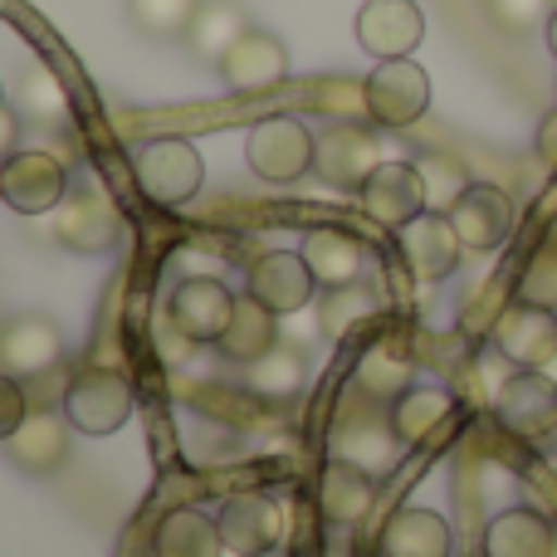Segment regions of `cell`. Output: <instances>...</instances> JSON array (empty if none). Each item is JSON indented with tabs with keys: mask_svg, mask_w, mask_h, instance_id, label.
<instances>
[{
	"mask_svg": "<svg viewBox=\"0 0 557 557\" xmlns=\"http://www.w3.org/2000/svg\"><path fill=\"white\" fill-rule=\"evenodd\" d=\"M362 108L376 127H411L431 108V74L416 59H382L362 84Z\"/></svg>",
	"mask_w": 557,
	"mask_h": 557,
	"instance_id": "cell-1",
	"label": "cell"
},
{
	"mask_svg": "<svg viewBox=\"0 0 557 557\" xmlns=\"http://www.w3.org/2000/svg\"><path fill=\"white\" fill-rule=\"evenodd\" d=\"M133 176L147 201L157 206H186L206 182V162L186 137H157L133 157Z\"/></svg>",
	"mask_w": 557,
	"mask_h": 557,
	"instance_id": "cell-2",
	"label": "cell"
},
{
	"mask_svg": "<svg viewBox=\"0 0 557 557\" xmlns=\"http://www.w3.org/2000/svg\"><path fill=\"white\" fill-rule=\"evenodd\" d=\"M245 162L260 182H298L318 162V137L298 117H264L245 137Z\"/></svg>",
	"mask_w": 557,
	"mask_h": 557,
	"instance_id": "cell-3",
	"label": "cell"
},
{
	"mask_svg": "<svg viewBox=\"0 0 557 557\" xmlns=\"http://www.w3.org/2000/svg\"><path fill=\"white\" fill-rule=\"evenodd\" d=\"M64 416H69V425L84 435H113V431H123L127 416H133V386H127V376L113 372V367H88V372H78L74 382H69Z\"/></svg>",
	"mask_w": 557,
	"mask_h": 557,
	"instance_id": "cell-4",
	"label": "cell"
},
{
	"mask_svg": "<svg viewBox=\"0 0 557 557\" xmlns=\"http://www.w3.org/2000/svg\"><path fill=\"white\" fill-rule=\"evenodd\" d=\"M117 231H123V215H117V206L108 201V191H98L94 182L69 186V196L54 211V235L64 250L103 255V250H113Z\"/></svg>",
	"mask_w": 557,
	"mask_h": 557,
	"instance_id": "cell-5",
	"label": "cell"
},
{
	"mask_svg": "<svg viewBox=\"0 0 557 557\" xmlns=\"http://www.w3.org/2000/svg\"><path fill=\"white\" fill-rule=\"evenodd\" d=\"M235 304H240V294H231V284H221L211 274H196L172 288L166 323L182 337H191V343H221L235 318Z\"/></svg>",
	"mask_w": 557,
	"mask_h": 557,
	"instance_id": "cell-6",
	"label": "cell"
},
{
	"mask_svg": "<svg viewBox=\"0 0 557 557\" xmlns=\"http://www.w3.org/2000/svg\"><path fill=\"white\" fill-rule=\"evenodd\" d=\"M69 196V172L59 157L49 152H10L0 162V201L20 215H45L59 211Z\"/></svg>",
	"mask_w": 557,
	"mask_h": 557,
	"instance_id": "cell-7",
	"label": "cell"
},
{
	"mask_svg": "<svg viewBox=\"0 0 557 557\" xmlns=\"http://www.w3.org/2000/svg\"><path fill=\"white\" fill-rule=\"evenodd\" d=\"M494 411L513 435L543 441V435L557 431V376L533 372V367H513L499 382V392H494Z\"/></svg>",
	"mask_w": 557,
	"mask_h": 557,
	"instance_id": "cell-8",
	"label": "cell"
},
{
	"mask_svg": "<svg viewBox=\"0 0 557 557\" xmlns=\"http://www.w3.org/2000/svg\"><path fill=\"white\" fill-rule=\"evenodd\" d=\"M494 347H499L504 362L548 372V367L557 362V313L553 308L513 298V304L494 318Z\"/></svg>",
	"mask_w": 557,
	"mask_h": 557,
	"instance_id": "cell-9",
	"label": "cell"
},
{
	"mask_svg": "<svg viewBox=\"0 0 557 557\" xmlns=\"http://www.w3.org/2000/svg\"><path fill=\"white\" fill-rule=\"evenodd\" d=\"M425 39V15L416 0H367L357 10V45L382 59H411V49Z\"/></svg>",
	"mask_w": 557,
	"mask_h": 557,
	"instance_id": "cell-10",
	"label": "cell"
},
{
	"mask_svg": "<svg viewBox=\"0 0 557 557\" xmlns=\"http://www.w3.org/2000/svg\"><path fill=\"white\" fill-rule=\"evenodd\" d=\"M313 288H318V278L308 270L304 250H270L250 264V274H245V294H255L278 318L313 304Z\"/></svg>",
	"mask_w": 557,
	"mask_h": 557,
	"instance_id": "cell-11",
	"label": "cell"
},
{
	"mask_svg": "<svg viewBox=\"0 0 557 557\" xmlns=\"http://www.w3.org/2000/svg\"><path fill=\"white\" fill-rule=\"evenodd\" d=\"M450 225L465 240V250H480V255L499 250L513 235V196L504 191V186L474 182L470 191L450 206Z\"/></svg>",
	"mask_w": 557,
	"mask_h": 557,
	"instance_id": "cell-12",
	"label": "cell"
},
{
	"mask_svg": "<svg viewBox=\"0 0 557 557\" xmlns=\"http://www.w3.org/2000/svg\"><path fill=\"white\" fill-rule=\"evenodd\" d=\"M357 196H362V211L372 215L376 225H386V231H401V225H411L416 215L431 211L416 162H382L372 176H367V186Z\"/></svg>",
	"mask_w": 557,
	"mask_h": 557,
	"instance_id": "cell-13",
	"label": "cell"
},
{
	"mask_svg": "<svg viewBox=\"0 0 557 557\" xmlns=\"http://www.w3.org/2000/svg\"><path fill=\"white\" fill-rule=\"evenodd\" d=\"M396 250H401L406 270H411L416 278H445V274L460 270L465 240L455 235L450 215L425 211V215H416L411 225H401V231H396Z\"/></svg>",
	"mask_w": 557,
	"mask_h": 557,
	"instance_id": "cell-14",
	"label": "cell"
},
{
	"mask_svg": "<svg viewBox=\"0 0 557 557\" xmlns=\"http://www.w3.org/2000/svg\"><path fill=\"white\" fill-rule=\"evenodd\" d=\"M215 519H221L225 553L264 557L284 539V509H278L270 494H235V499H225V509Z\"/></svg>",
	"mask_w": 557,
	"mask_h": 557,
	"instance_id": "cell-15",
	"label": "cell"
},
{
	"mask_svg": "<svg viewBox=\"0 0 557 557\" xmlns=\"http://www.w3.org/2000/svg\"><path fill=\"white\" fill-rule=\"evenodd\" d=\"M215 69H221L225 88H235V94H264V88L284 84L288 49L278 45V35H270V29H245Z\"/></svg>",
	"mask_w": 557,
	"mask_h": 557,
	"instance_id": "cell-16",
	"label": "cell"
},
{
	"mask_svg": "<svg viewBox=\"0 0 557 557\" xmlns=\"http://www.w3.org/2000/svg\"><path fill=\"white\" fill-rule=\"evenodd\" d=\"M382 166V152H376V137L362 133V127H327L323 137H318V162L313 172L323 176L327 186H337V191H362L367 176Z\"/></svg>",
	"mask_w": 557,
	"mask_h": 557,
	"instance_id": "cell-17",
	"label": "cell"
},
{
	"mask_svg": "<svg viewBox=\"0 0 557 557\" xmlns=\"http://www.w3.org/2000/svg\"><path fill=\"white\" fill-rule=\"evenodd\" d=\"M557 523L543 509H504L484 529V557H553Z\"/></svg>",
	"mask_w": 557,
	"mask_h": 557,
	"instance_id": "cell-18",
	"label": "cell"
},
{
	"mask_svg": "<svg viewBox=\"0 0 557 557\" xmlns=\"http://www.w3.org/2000/svg\"><path fill=\"white\" fill-rule=\"evenodd\" d=\"M59 357H64V333L39 313L15 318V323L0 333V362H5L10 376H39V372H49Z\"/></svg>",
	"mask_w": 557,
	"mask_h": 557,
	"instance_id": "cell-19",
	"label": "cell"
},
{
	"mask_svg": "<svg viewBox=\"0 0 557 557\" xmlns=\"http://www.w3.org/2000/svg\"><path fill=\"white\" fill-rule=\"evenodd\" d=\"M5 450H10V460H15L20 470H29V474L59 470L64 455H69V416H59V411L25 416L20 431L5 441Z\"/></svg>",
	"mask_w": 557,
	"mask_h": 557,
	"instance_id": "cell-20",
	"label": "cell"
},
{
	"mask_svg": "<svg viewBox=\"0 0 557 557\" xmlns=\"http://www.w3.org/2000/svg\"><path fill=\"white\" fill-rule=\"evenodd\" d=\"M450 523L435 509H396L382 529V557H450Z\"/></svg>",
	"mask_w": 557,
	"mask_h": 557,
	"instance_id": "cell-21",
	"label": "cell"
},
{
	"mask_svg": "<svg viewBox=\"0 0 557 557\" xmlns=\"http://www.w3.org/2000/svg\"><path fill=\"white\" fill-rule=\"evenodd\" d=\"M152 557H225L221 519L201 509H172L152 533Z\"/></svg>",
	"mask_w": 557,
	"mask_h": 557,
	"instance_id": "cell-22",
	"label": "cell"
},
{
	"mask_svg": "<svg viewBox=\"0 0 557 557\" xmlns=\"http://www.w3.org/2000/svg\"><path fill=\"white\" fill-rule=\"evenodd\" d=\"M372 499H376V484L362 465H352V460H327L323 465V474H318V504H323V513L333 523L367 519Z\"/></svg>",
	"mask_w": 557,
	"mask_h": 557,
	"instance_id": "cell-23",
	"label": "cell"
},
{
	"mask_svg": "<svg viewBox=\"0 0 557 557\" xmlns=\"http://www.w3.org/2000/svg\"><path fill=\"white\" fill-rule=\"evenodd\" d=\"M450 411H455V396L445 392V386L411 382L392 401V435L401 445H421V441H431V435L441 431L445 421H450Z\"/></svg>",
	"mask_w": 557,
	"mask_h": 557,
	"instance_id": "cell-24",
	"label": "cell"
},
{
	"mask_svg": "<svg viewBox=\"0 0 557 557\" xmlns=\"http://www.w3.org/2000/svg\"><path fill=\"white\" fill-rule=\"evenodd\" d=\"M304 260H308V270H313L318 284L337 288V284H352V278L362 274L367 250H362V240H357V235L323 225V231H308L304 235Z\"/></svg>",
	"mask_w": 557,
	"mask_h": 557,
	"instance_id": "cell-25",
	"label": "cell"
},
{
	"mask_svg": "<svg viewBox=\"0 0 557 557\" xmlns=\"http://www.w3.org/2000/svg\"><path fill=\"white\" fill-rule=\"evenodd\" d=\"M215 347H221L231 362H245V367L260 362L270 347H278V313H270L255 294H240L231 327H225V337Z\"/></svg>",
	"mask_w": 557,
	"mask_h": 557,
	"instance_id": "cell-26",
	"label": "cell"
},
{
	"mask_svg": "<svg viewBox=\"0 0 557 557\" xmlns=\"http://www.w3.org/2000/svg\"><path fill=\"white\" fill-rule=\"evenodd\" d=\"M245 29H250V25H245V10L240 5H231V0H201L191 29H186V45H191L201 59L221 64L225 49H231Z\"/></svg>",
	"mask_w": 557,
	"mask_h": 557,
	"instance_id": "cell-27",
	"label": "cell"
},
{
	"mask_svg": "<svg viewBox=\"0 0 557 557\" xmlns=\"http://www.w3.org/2000/svg\"><path fill=\"white\" fill-rule=\"evenodd\" d=\"M376 313V294L367 284H337L323 294V304H318V323H323V337H347L357 323H367V318Z\"/></svg>",
	"mask_w": 557,
	"mask_h": 557,
	"instance_id": "cell-28",
	"label": "cell"
},
{
	"mask_svg": "<svg viewBox=\"0 0 557 557\" xmlns=\"http://www.w3.org/2000/svg\"><path fill=\"white\" fill-rule=\"evenodd\" d=\"M357 386L367 396H382V401H396V396L411 386V362L392 347H367L362 362H357Z\"/></svg>",
	"mask_w": 557,
	"mask_h": 557,
	"instance_id": "cell-29",
	"label": "cell"
},
{
	"mask_svg": "<svg viewBox=\"0 0 557 557\" xmlns=\"http://www.w3.org/2000/svg\"><path fill=\"white\" fill-rule=\"evenodd\" d=\"M416 172H421V186H425V206L441 215H450V206L474 186L470 172H465L455 157H441V152H425L421 162H416Z\"/></svg>",
	"mask_w": 557,
	"mask_h": 557,
	"instance_id": "cell-30",
	"label": "cell"
},
{
	"mask_svg": "<svg viewBox=\"0 0 557 557\" xmlns=\"http://www.w3.org/2000/svg\"><path fill=\"white\" fill-rule=\"evenodd\" d=\"M20 108H25L29 123H45V127H59L69 117V94L59 84L54 69H29L25 84H20Z\"/></svg>",
	"mask_w": 557,
	"mask_h": 557,
	"instance_id": "cell-31",
	"label": "cell"
},
{
	"mask_svg": "<svg viewBox=\"0 0 557 557\" xmlns=\"http://www.w3.org/2000/svg\"><path fill=\"white\" fill-rule=\"evenodd\" d=\"M201 10V0H127V15H133L137 29L157 39H172V35H186Z\"/></svg>",
	"mask_w": 557,
	"mask_h": 557,
	"instance_id": "cell-32",
	"label": "cell"
},
{
	"mask_svg": "<svg viewBox=\"0 0 557 557\" xmlns=\"http://www.w3.org/2000/svg\"><path fill=\"white\" fill-rule=\"evenodd\" d=\"M250 386L260 396H274V401H284V396H294L298 386H304V357L284 352V347H270L260 362H250Z\"/></svg>",
	"mask_w": 557,
	"mask_h": 557,
	"instance_id": "cell-33",
	"label": "cell"
},
{
	"mask_svg": "<svg viewBox=\"0 0 557 557\" xmlns=\"http://www.w3.org/2000/svg\"><path fill=\"white\" fill-rule=\"evenodd\" d=\"M519 298L557 313V240H548L543 250L529 255V264H523V274H519Z\"/></svg>",
	"mask_w": 557,
	"mask_h": 557,
	"instance_id": "cell-34",
	"label": "cell"
},
{
	"mask_svg": "<svg viewBox=\"0 0 557 557\" xmlns=\"http://www.w3.org/2000/svg\"><path fill=\"white\" fill-rule=\"evenodd\" d=\"M490 10L504 29H529V25H539V20L553 15L548 0H490Z\"/></svg>",
	"mask_w": 557,
	"mask_h": 557,
	"instance_id": "cell-35",
	"label": "cell"
},
{
	"mask_svg": "<svg viewBox=\"0 0 557 557\" xmlns=\"http://www.w3.org/2000/svg\"><path fill=\"white\" fill-rule=\"evenodd\" d=\"M25 416H29L25 386H20L10 372H0V441H10V435L20 431V421H25Z\"/></svg>",
	"mask_w": 557,
	"mask_h": 557,
	"instance_id": "cell-36",
	"label": "cell"
},
{
	"mask_svg": "<svg viewBox=\"0 0 557 557\" xmlns=\"http://www.w3.org/2000/svg\"><path fill=\"white\" fill-rule=\"evenodd\" d=\"M533 152H539L543 166H553V172H557V108H553V113H543L539 133H533Z\"/></svg>",
	"mask_w": 557,
	"mask_h": 557,
	"instance_id": "cell-37",
	"label": "cell"
},
{
	"mask_svg": "<svg viewBox=\"0 0 557 557\" xmlns=\"http://www.w3.org/2000/svg\"><path fill=\"white\" fill-rule=\"evenodd\" d=\"M15 137H20V117L10 108H0V162L15 152Z\"/></svg>",
	"mask_w": 557,
	"mask_h": 557,
	"instance_id": "cell-38",
	"label": "cell"
},
{
	"mask_svg": "<svg viewBox=\"0 0 557 557\" xmlns=\"http://www.w3.org/2000/svg\"><path fill=\"white\" fill-rule=\"evenodd\" d=\"M543 39H548V54L557 59V5H553V15L543 20Z\"/></svg>",
	"mask_w": 557,
	"mask_h": 557,
	"instance_id": "cell-39",
	"label": "cell"
},
{
	"mask_svg": "<svg viewBox=\"0 0 557 557\" xmlns=\"http://www.w3.org/2000/svg\"><path fill=\"white\" fill-rule=\"evenodd\" d=\"M553 557H557V543H553Z\"/></svg>",
	"mask_w": 557,
	"mask_h": 557,
	"instance_id": "cell-40",
	"label": "cell"
},
{
	"mask_svg": "<svg viewBox=\"0 0 557 557\" xmlns=\"http://www.w3.org/2000/svg\"><path fill=\"white\" fill-rule=\"evenodd\" d=\"M0 108H5V103H0Z\"/></svg>",
	"mask_w": 557,
	"mask_h": 557,
	"instance_id": "cell-41",
	"label": "cell"
}]
</instances>
